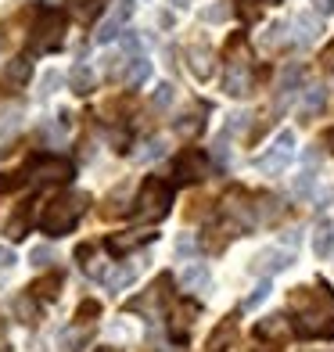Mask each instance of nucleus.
<instances>
[{"label":"nucleus","mask_w":334,"mask_h":352,"mask_svg":"<svg viewBox=\"0 0 334 352\" xmlns=\"http://www.w3.org/2000/svg\"><path fill=\"white\" fill-rule=\"evenodd\" d=\"M288 306L302 338H334V292L324 280L309 287H291Z\"/></svg>","instance_id":"obj_1"},{"label":"nucleus","mask_w":334,"mask_h":352,"mask_svg":"<svg viewBox=\"0 0 334 352\" xmlns=\"http://www.w3.org/2000/svg\"><path fill=\"white\" fill-rule=\"evenodd\" d=\"M90 205V195L87 190H65L43 205V216H40V230L51 234V237H61V234H72L76 223L83 219Z\"/></svg>","instance_id":"obj_2"},{"label":"nucleus","mask_w":334,"mask_h":352,"mask_svg":"<svg viewBox=\"0 0 334 352\" xmlns=\"http://www.w3.org/2000/svg\"><path fill=\"white\" fill-rule=\"evenodd\" d=\"M223 90L230 98H248L252 94V58L245 40H234L227 51V79H223Z\"/></svg>","instance_id":"obj_3"},{"label":"nucleus","mask_w":334,"mask_h":352,"mask_svg":"<svg viewBox=\"0 0 334 352\" xmlns=\"http://www.w3.org/2000/svg\"><path fill=\"white\" fill-rule=\"evenodd\" d=\"M169 205H172V187L166 180H158V176H151V180H144V187H140L133 212L144 223H158V219L169 216Z\"/></svg>","instance_id":"obj_4"},{"label":"nucleus","mask_w":334,"mask_h":352,"mask_svg":"<svg viewBox=\"0 0 334 352\" xmlns=\"http://www.w3.org/2000/svg\"><path fill=\"white\" fill-rule=\"evenodd\" d=\"M61 36H65V22H61V14L40 11L33 33H29V51H33V54H47V51H54V47L61 43Z\"/></svg>","instance_id":"obj_5"},{"label":"nucleus","mask_w":334,"mask_h":352,"mask_svg":"<svg viewBox=\"0 0 334 352\" xmlns=\"http://www.w3.org/2000/svg\"><path fill=\"white\" fill-rule=\"evenodd\" d=\"M291 158H295V133H291V130H280L277 140L266 148V155L256 158V169L266 173V176H277V173L288 169Z\"/></svg>","instance_id":"obj_6"},{"label":"nucleus","mask_w":334,"mask_h":352,"mask_svg":"<svg viewBox=\"0 0 334 352\" xmlns=\"http://www.w3.org/2000/svg\"><path fill=\"white\" fill-rule=\"evenodd\" d=\"M29 166V176H33V184H69L72 180V166L65 158L58 155H36Z\"/></svg>","instance_id":"obj_7"},{"label":"nucleus","mask_w":334,"mask_h":352,"mask_svg":"<svg viewBox=\"0 0 334 352\" xmlns=\"http://www.w3.org/2000/svg\"><path fill=\"white\" fill-rule=\"evenodd\" d=\"M209 173V158H205L198 148H190L177 158V184H198Z\"/></svg>","instance_id":"obj_8"},{"label":"nucleus","mask_w":334,"mask_h":352,"mask_svg":"<svg viewBox=\"0 0 334 352\" xmlns=\"http://www.w3.org/2000/svg\"><path fill=\"white\" fill-rule=\"evenodd\" d=\"M291 263H295V252L291 248H263L256 255V263H252V270L263 274V277H274V274H280V270H288Z\"/></svg>","instance_id":"obj_9"},{"label":"nucleus","mask_w":334,"mask_h":352,"mask_svg":"<svg viewBox=\"0 0 334 352\" xmlns=\"http://www.w3.org/2000/svg\"><path fill=\"white\" fill-rule=\"evenodd\" d=\"M256 338L259 342H269V345H284L291 338V327H288V320H284L280 313H274V316H266V320H259L256 324Z\"/></svg>","instance_id":"obj_10"},{"label":"nucleus","mask_w":334,"mask_h":352,"mask_svg":"<svg viewBox=\"0 0 334 352\" xmlns=\"http://www.w3.org/2000/svg\"><path fill=\"white\" fill-rule=\"evenodd\" d=\"M155 241V234H144V230H126V234H111L108 237V252L115 255V259H122V255H130L133 248H140V245H151Z\"/></svg>","instance_id":"obj_11"},{"label":"nucleus","mask_w":334,"mask_h":352,"mask_svg":"<svg viewBox=\"0 0 334 352\" xmlns=\"http://www.w3.org/2000/svg\"><path fill=\"white\" fill-rule=\"evenodd\" d=\"M194 316H198V306H194V302H183V306H177V309L169 313V334H172V342H187Z\"/></svg>","instance_id":"obj_12"},{"label":"nucleus","mask_w":334,"mask_h":352,"mask_svg":"<svg viewBox=\"0 0 334 352\" xmlns=\"http://www.w3.org/2000/svg\"><path fill=\"white\" fill-rule=\"evenodd\" d=\"M187 61H190V72H194L198 79H209L212 76V51H209V47H205V43H190L187 47Z\"/></svg>","instance_id":"obj_13"},{"label":"nucleus","mask_w":334,"mask_h":352,"mask_svg":"<svg viewBox=\"0 0 334 352\" xmlns=\"http://www.w3.org/2000/svg\"><path fill=\"white\" fill-rule=\"evenodd\" d=\"M130 11H133V4H126V0H122V8L98 29V36H93V40H98V43H111L115 36H122V25H126V19H130Z\"/></svg>","instance_id":"obj_14"},{"label":"nucleus","mask_w":334,"mask_h":352,"mask_svg":"<svg viewBox=\"0 0 334 352\" xmlns=\"http://www.w3.org/2000/svg\"><path fill=\"white\" fill-rule=\"evenodd\" d=\"M234 338H237V324L227 316L223 324L209 334V342H205V352H227L230 345H234Z\"/></svg>","instance_id":"obj_15"},{"label":"nucleus","mask_w":334,"mask_h":352,"mask_svg":"<svg viewBox=\"0 0 334 352\" xmlns=\"http://www.w3.org/2000/svg\"><path fill=\"white\" fill-rule=\"evenodd\" d=\"M209 266L205 263H190L183 274H180V287L183 292H205V287H209Z\"/></svg>","instance_id":"obj_16"},{"label":"nucleus","mask_w":334,"mask_h":352,"mask_svg":"<svg viewBox=\"0 0 334 352\" xmlns=\"http://www.w3.org/2000/svg\"><path fill=\"white\" fill-rule=\"evenodd\" d=\"M69 87H72V94H79V98H87V94L93 90V69L87 65V61H76V65H72Z\"/></svg>","instance_id":"obj_17"},{"label":"nucleus","mask_w":334,"mask_h":352,"mask_svg":"<svg viewBox=\"0 0 334 352\" xmlns=\"http://www.w3.org/2000/svg\"><path fill=\"white\" fill-rule=\"evenodd\" d=\"M29 295H36L40 302H58V295H61V274H47V277L33 280Z\"/></svg>","instance_id":"obj_18"},{"label":"nucleus","mask_w":334,"mask_h":352,"mask_svg":"<svg viewBox=\"0 0 334 352\" xmlns=\"http://www.w3.org/2000/svg\"><path fill=\"white\" fill-rule=\"evenodd\" d=\"M87 342H90V331H87V327H79V324L58 334V349H61V352H83Z\"/></svg>","instance_id":"obj_19"},{"label":"nucleus","mask_w":334,"mask_h":352,"mask_svg":"<svg viewBox=\"0 0 334 352\" xmlns=\"http://www.w3.org/2000/svg\"><path fill=\"white\" fill-rule=\"evenodd\" d=\"M313 252H316V259H327V255H334V223L324 219L320 227H316L313 234Z\"/></svg>","instance_id":"obj_20"},{"label":"nucleus","mask_w":334,"mask_h":352,"mask_svg":"<svg viewBox=\"0 0 334 352\" xmlns=\"http://www.w3.org/2000/svg\"><path fill=\"white\" fill-rule=\"evenodd\" d=\"M11 309H14V316H19L25 327L40 324V306H36V295H19V298L11 302Z\"/></svg>","instance_id":"obj_21"},{"label":"nucleus","mask_w":334,"mask_h":352,"mask_svg":"<svg viewBox=\"0 0 334 352\" xmlns=\"http://www.w3.org/2000/svg\"><path fill=\"white\" fill-rule=\"evenodd\" d=\"M93 252H98V248H93V245H79V248H76V259H79V270H83V274H87L90 280H104L108 274H104V270H101V263L93 259Z\"/></svg>","instance_id":"obj_22"},{"label":"nucleus","mask_w":334,"mask_h":352,"mask_svg":"<svg viewBox=\"0 0 334 352\" xmlns=\"http://www.w3.org/2000/svg\"><path fill=\"white\" fill-rule=\"evenodd\" d=\"M166 287H169V277H158V280L148 287V295H144V298H133V302H130V309H144V313H151L158 302L166 298Z\"/></svg>","instance_id":"obj_23"},{"label":"nucleus","mask_w":334,"mask_h":352,"mask_svg":"<svg viewBox=\"0 0 334 352\" xmlns=\"http://www.w3.org/2000/svg\"><path fill=\"white\" fill-rule=\"evenodd\" d=\"M302 76H306V72H302V65H288V69L280 72V83H277V101H280V104L288 101V98H291L295 90H298Z\"/></svg>","instance_id":"obj_24"},{"label":"nucleus","mask_w":334,"mask_h":352,"mask_svg":"<svg viewBox=\"0 0 334 352\" xmlns=\"http://www.w3.org/2000/svg\"><path fill=\"white\" fill-rule=\"evenodd\" d=\"M295 33H298V43H313L316 36L324 33L320 14H298V19H295Z\"/></svg>","instance_id":"obj_25"},{"label":"nucleus","mask_w":334,"mask_h":352,"mask_svg":"<svg viewBox=\"0 0 334 352\" xmlns=\"http://www.w3.org/2000/svg\"><path fill=\"white\" fill-rule=\"evenodd\" d=\"M104 4H108V0H69V11L76 14L79 22H93Z\"/></svg>","instance_id":"obj_26"},{"label":"nucleus","mask_w":334,"mask_h":352,"mask_svg":"<svg viewBox=\"0 0 334 352\" xmlns=\"http://www.w3.org/2000/svg\"><path fill=\"white\" fill-rule=\"evenodd\" d=\"M29 72H33V61H29V58H14L11 65L4 69V79H8L11 87H22L25 79H29Z\"/></svg>","instance_id":"obj_27"},{"label":"nucleus","mask_w":334,"mask_h":352,"mask_svg":"<svg viewBox=\"0 0 334 352\" xmlns=\"http://www.w3.org/2000/svg\"><path fill=\"white\" fill-rule=\"evenodd\" d=\"M324 104H327V90H324V87H309V90H306V101H302V116L313 119Z\"/></svg>","instance_id":"obj_28"},{"label":"nucleus","mask_w":334,"mask_h":352,"mask_svg":"<svg viewBox=\"0 0 334 352\" xmlns=\"http://www.w3.org/2000/svg\"><path fill=\"white\" fill-rule=\"evenodd\" d=\"M166 155V140L162 137H151L140 144V151H137V162H158V158Z\"/></svg>","instance_id":"obj_29"},{"label":"nucleus","mask_w":334,"mask_h":352,"mask_svg":"<svg viewBox=\"0 0 334 352\" xmlns=\"http://www.w3.org/2000/svg\"><path fill=\"white\" fill-rule=\"evenodd\" d=\"M133 277H137V270H133V266H115L104 280H108L111 292H122V287H130V284H133Z\"/></svg>","instance_id":"obj_30"},{"label":"nucleus","mask_w":334,"mask_h":352,"mask_svg":"<svg viewBox=\"0 0 334 352\" xmlns=\"http://www.w3.org/2000/svg\"><path fill=\"white\" fill-rule=\"evenodd\" d=\"M98 316H101V302H93V298H83V302H79V309H76V324H79V327L93 324Z\"/></svg>","instance_id":"obj_31"},{"label":"nucleus","mask_w":334,"mask_h":352,"mask_svg":"<svg viewBox=\"0 0 334 352\" xmlns=\"http://www.w3.org/2000/svg\"><path fill=\"white\" fill-rule=\"evenodd\" d=\"M148 76H151V61H148V58H133L130 72H126V83H130V87H140Z\"/></svg>","instance_id":"obj_32"},{"label":"nucleus","mask_w":334,"mask_h":352,"mask_svg":"<svg viewBox=\"0 0 334 352\" xmlns=\"http://www.w3.org/2000/svg\"><path fill=\"white\" fill-rule=\"evenodd\" d=\"M227 19H230V4H227V0H216L212 8L201 11V22H209V25H219V22H227Z\"/></svg>","instance_id":"obj_33"},{"label":"nucleus","mask_w":334,"mask_h":352,"mask_svg":"<svg viewBox=\"0 0 334 352\" xmlns=\"http://www.w3.org/2000/svg\"><path fill=\"white\" fill-rule=\"evenodd\" d=\"M172 98H177V87H172V83H158L155 94H151V104H155V108H169Z\"/></svg>","instance_id":"obj_34"},{"label":"nucleus","mask_w":334,"mask_h":352,"mask_svg":"<svg viewBox=\"0 0 334 352\" xmlns=\"http://www.w3.org/2000/svg\"><path fill=\"white\" fill-rule=\"evenodd\" d=\"M201 126H205V119L198 116V108L194 111H187V116L177 122V133H183V137H190V133H198L201 130Z\"/></svg>","instance_id":"obj_35"},{"label":"nucleus","mask_w":334,"mask_h":352,"mask_svg":"<svg viewBox=\"0 0 334 352\" xmlns=\"http://www.w3.org/2000/svg\"><path fill=\"white\" fill-rule=\"evenodd\" d=\"M313 180H316V176H313V169L306 166V169L295 176V187H291V190H295V198H306V195H309V187H313Z\"/></svg>","instance_id":"obj_36"},{"label":"nucleus","mask_w":334,"mask_h":352,"mask_svg":"<svg viewBox=\"0 0 334 352\" xmlns=\"http://www.w3.org/2000/svg\"><path fill=\"white\" fill-rule=\"evenodd\" d=\"M29 263H33V266H47V263H54V248H51V245H36V248H29Z\"/></svg>","instance_id":"obj_37"},{"label":"nucleus","mask_w":334,"mask_h":352,"mask_svg":"<svg viewBox=\"0 0 334 352\" xmlns=\"http://www.w3.org/2000/svg\"><path fill=\"white\" fill-rule=\"evenodd\" d=\"M266 298H269V277H266V280H259V287L248 295V302H245V306H248V309H256L259 302H266Z\"/></svg>","instance_id":"obj_38"},{"label":"nucleus","mask_w":334,"mask_h":352,"mask_svg":"<svg viewBox=\"0 0 334 352\" xmlns=\"http://www.w3.org/2000/svg\"><path fill=\"white\" fill-rule=\"evenodd\" d=\"M194 252H198V241L190 234H183L180 241H177V255H180V259H187V255H194Z\"/></svg>","instance_id":"obj_39"},{"label":"nucleus","mask_w":334,"mask_h":352,"mask_svg":"<svg viewBox=\"0 0 334 352\" xmlns=\"http://www.w3.org/2000/svg\"><path fill=\"white\" fill-rule=\"evenodd\" d=\"M14 266V252L8 245H0V270H11Z\"/></svg>","instance_id":"obj_40"},{"label":"nucleus","mask_w":334,"mask_h":352,"mask_svg":"<svg viewBox=\"0 0 334 352\" xmlns=\"http://www.w3.org/2000/svg\"><path fill=\"white\" fill-rule=\"evenodd\" d=\"M316 4V14H331L334 11V0H313Z\"/></svg>","instance_id":"obj_41"},{"label":"nucleus","mask_w":334,"mask_h":352,"mask_svg":"<svg viewBox=\"0 0 334 352\" xmlns=\"http://www.w3.org/2000/svg\"><path fill=\"white\" fill-rule=\"evenodd\" d=\"M320 65H324V69H334V43H331L327 51H324V58H320Z\"/></svg>","instance_id":"obj_42"},{"label":"nucleus","mask_w":334,"mask_h":352,"mask_svg":"<svg viewBox=\"0 0 334 352\" xmlns=\"http://www.w3.org/2000/svg\"><path fill=\"white\" fill-rule=\"evenodd\" d=\"M324 148H327V151H334V126H331V130L324 133Z\"/></svg>","instance_id":"obj_43"},{"label":"nucleus","mask_w":334,"mask_h":352,"mask_svg":"<svg viewBox=\"0 0 334 352\" xmlns=\"http://www.w3.org/2000/svg\"><path fill=\"white\" fill-rule=\"evenodd\" d=\"M169 4H177V8H183V4H190V0H169Z\"/></svg>","instance_id":"obj_44"},{"label":"nucleus","mask_w":334,"mask_h":352,"mask_svg":"<svg viewBox=\"0 0 334 352\" xmlns=\"http://www.w3.org/2000/svg\"><path fill=\"white\" fill-rule=\"evenodd\" d=\"M98 352H115V349H98Z\"/></svg>","instance_id":"obj_45"}]
</instances>
